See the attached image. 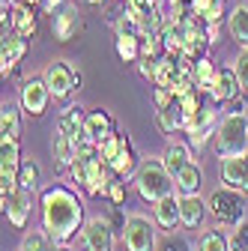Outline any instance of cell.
<instances>
[{
    "mask_svg": "<svg viewBox=\"0 0 248 251\" xmlns=\"http://www.w3.org/2000/svg\"><path fill=\"white\" fill-rule=\"evenodd\" d=\"M206 203L200 201V195H179V225L185 230H198L206 218Z\"/></svg>",
    "mask_w": 248,
    "mask_h": 251,
    "instance_id": "18",
    "label": "cell"
},
{
    "mask_svg": "<svg viewBox=\"0 0 248 251\" xmlns=\"http://www.w3.org/2000/svg\"><path fill=\"white\" fill-rule=\"evenodd\" d=\"M21 3H30V6H36V9H42V0H21Z\"/></svg>",
    "mask_w": 248,
    "mask_h": 251,
    "instance_id": "48",
    "label": "cell"
},
{
    "mask_svg": "<svg viewBox=\"0 0 248 251\" xmlns=\"http://www.w3.org/2000/svg\"><path fill=\"white\" fill-rule=\"evenodd\" d=\"M51 248V236L48 230H27L24 239H21V251H48Z\"/></svg>",
    "mask_w": 248,
    "mask_h": 251,
    "instance_id": "33",
    "label": "cell"
},
{
    "mask_svg": "<svg viewBox=\"0 0 248 251\" xmlns=\"http://www.w3.org/2000/svg\"><path fill=\"white\" fill-rule=\"evenodd\" d=\"M21 105L3 102L0 108V138L3 141H21Z\"/></svg>",
    "mask_w": 248,
    "mask_h": 251,
    "instance_id": "23",
    "label": "cell"
},
{
    "mask_svg": "<svg viewBox=\"0 0 248 251\" xmlns=\"http://www.w3.org/2000/svg\"><path fill=\"white\" fill-rule=\"evenodd\" d=\"M219 114H215L212 105H203L195 117L185 120V135H189V144L192 150H203L212 138H215V129H219Z\"/></svg>",
    "mask_w": 248,
    "mask_h": 251,
    "instance_id": "8",
    "label": "cell"
},
{
    "mask_svg": "<svg viewBox=\"0 0 248 251\" xmlns=\"http://www.w3.org/2000/svg\"><path fill=\"white\" fill-rule=\"evenodd\" d=\"M51 99H54V93H51V87H48V81H45L42 75L21 84L18 105H21V111H24L27 117H42V114L48 111Z\"/></svg>",
    "mask_w": 248,
    "mask_h": 251,
    "instance_id": "7",
    "label": "cell"
},
{
    "mask_svg": "<svg viewBox=\"0 0 248 251\" xmlns=\"http://www.w3.org/2000/svg\"><path fill=\"white\" fill-rule=\"evenodd\" d=\"M51 30H54V36L60 39V42H69V39H75L78 36V30H81V18H78V9L75 6H63L57 15H54V24H51Z\"/></svg>",
    "mask_w": 248,
    "mask_h": 251,
    "instance_id": "20",
    "label": "cell"
},
{
    "mask_svg": "<svg viewBox=\"0 0 248 251\" xmlns=\"http://www.w3.org/2000/svg\"><path fill=\"white\" fill-rule=\"evenodd\" d=\"M30 195L33 192H27V188H15V192L9 195H0V206H3V215H6V222L15 227V230H24L27 222H30V212H33V206H30Z\"/></svg>",
    "mask_w": 248,
    "mask_h": 251,
    "instance_id": "11",
    "label": "cell"
},
{
    "mask_svg": "<svg viewBox=\"0 0 248 251\" xmlns=\"http://www.w3.org/2000/svg\"><path fill=\"white\" fill-rule=\"evenodd\" d=\"M138 69L147 81H156V72H159V60L156 57H141L138 60Z\"/></svg>",
    "mask_w": 248,
    "mask_h": 251,
    "instance_id": "40",
    "label": "cell"
},
{
    "mask_svg": "<svg viewBox=\"0 0 248 251\" xmlns=\"http://www.w3.org/2000/svg\"><path fill=\"white\" fill-rule=\"evenodd\" d=\"M156 126L162 135H174V132H185V111L179 105V99H174L168 108L156 111Z\"/></svg>",
    "mask_w": 248,
    "mask_h": 251,
    "instance_id": "21",
    "label": "cell"
},
{
    "mask_svg": "<svg viewBox=\"0 0 248 251\" xmlns=\"http://www.w3.org/2000/svg\"><path fill=\"white\" fill-rule=\"evenodd\" d=\"M108 201L114 203V206H123L126 203V182H120V176L111 182V192H108Z\"/></svg>",
    "mask_w": 248,
    "mask_h": 251,
    "instance_id": "41",
    "label": "cell"
},
{
    "mask_svg": "<svg viewBox=\"0 0 248 251\" xmlns=\"http://www.w3.org/2000/svg\"><path fill=\"white\" fill-rule=\"evenodd\" d=\"M18 185L27 188V192H39V185H42V171L33 159H27L21 165V174H18Z\"/></svg>",
    "mask_w": 248,
    "mask_h": 251,
    "instance_id": "31",
    "label": "cell"
},
{
    "mask_svg": "<svg viewBox=\"0 0 248 251\" xmlns=\"http://www.w3.org/2000/svg\"><path fill=\"white\" fill-rule=\"evenodd\" d=\"M206 206H209V212H212V218H215V225H222V227H227V230L239 227L245 218H248L245 195L236 192V188H230V185L215 188V192L209 195V201H206Z\"/></svg>",
    "mask_w": 248,
    "mask_h": 251,
    "instance_id": "4",
    "label": "cell"
},
{
    "mask_svg": "<svg viewBox=\"0 0 248 251\" xmlns=\"http://www.w3.org/2000/svg\"><path fill=\"white\" fill-rule=\"evenodd\" d=\"M135 188L147 203H159L162 198H168L171 192H176L174 185V174L165 168L162 159H144L141 168L135 171Z\"/></svg>",
    "mask_w": 248,
    "mask_h": 251,
    "instance_id": "2",
    "label": "cell"
},
{
    "mask_svg": "<svg viewBox=\"0 0 248 251\" xmlns=\"http://www.w3.org/2000/svg\"><path fill=\"white\" fill-rule=\"evenodd\" d=\"M206 27V36H209V42L215 45L219 42V36H222V21H212V24H203Z\"/></svg>",
    "mask_w": 248,
    "mask_h": 251,
    "instance_id": "45",
    "label": "cell"
},
{
    "mask_svg": "<svg viewBox=\"0 0 248 251\" xmlns=\"http://www.w3.org/2000/svg\"><path fill=\"white\" fill-rule=\"evenodd\" d=\"M84 120H87V111L81 105H66L63 111H60V117H57V132H63L75 144H81V141H87L84 138Z\"/></svg>",
    "mask_w": 248,
    "mask_h": 251,
    "instance_id": "17",
    "label": "cell"
},
{
    "mask_svg": "<svg viewBox=\"0 0 248 251\" xmlns=\"http://www.w3.org/2000/svg\"><path fill=\"white\" fill-rule=\"evenodd\" d=\"M51 152H54L57 168H60V171H69V165L75 162V155H78V144H75L69 135L57 132V135H54V141H51Z\"/></svg>",
    "mask_w": 248,
    "mask_h": 251,
    "instance_id": "27",
    "label": "cell"
},
{
    "mask_svg": "<svg viewBox=\"0 0 248 251\" xmlns=\"http://www.w3.org/2000/svg\"><path fill=\"white\" fill-rule=\"evenodd\" d=\"M114 48H117V57L123 63H138L141 54H144V39L135 36V33H126V36H117Z\"/></svg>",
    "mask_w": 248,
    "mask_h": 251,
    "instance_id": "29",
    "label": "cell"
},
{
    "mask_svg": "<svg viewBox=\"0 0 248 251\" xmlns=\"http://www.w3.org/2000/svg\"><path fill=\"white\" fill-rule=\"evenodd\" d=\"M162 251H189V245H185L179 236H171V239L162 242Z\"/></svg>",
    "mask_w": 248,
    "mask_h": 251,
    "instance_id": "44",
    "label": "cell"
},
{
    "mask_svg": "<svg viewBox=\"0 0 248 251\" xmlns=\"http://www.w3.org/2000/svg\"><path fill=\"white\" fill-rule=\"evenodd\" d=\"M21 150L18 141H0V195H9L18 188V174H21Z\"/></svg>",
    "mask_w": 248,
    "mask_h": 251,
    "instance_id": "9",
    "label": "cell"
},
{
    "mask_svg": "<svg viewBox=\"0 0 248 251\" xmlns=\"http://www.w3.org/2000/svg\"><path fill=\"white\" fill-rule=\"evenodd\" d=\"M3 27L15 30L18 36L24 39H33L36 36V6H30V3H12L9 9H3Z\"/></svg>",
    "mask_w": 248,
    "mask_h": 251,
    "instance_id": "14",
    "label": "cell"
},
{
    "mask_svg": "<svg viewBox=\"0 0 248 251\" xmlns=\"http://www.w3.org/2000/svg\"><path fill=\"white\" fill-rule=\"evenodd\" d=\"M152 222L162 230H176L179 227V195L176 192H171L159 203H152Z\"/></svg>",
    "mask_w": 248,
    "mask_h": 251,
    "instance_id": "19",
    "label": "cell"
},
{
    "mask_svg": "<svg viewBox=\"0 0 248 251\" xmlns=\"http://www.w3.org/2000/svg\"><path fill=\"white\" fill-rule=\"evenodd\" d=\"M39 215H42V227L48 230L51 242L69 245L75 236L84 230V201L75 188L54 182L39 192Z\"/></svg>",
    "mask_w": 248,
    "mask_h": 251,
    "instance_id": "1",
    "label": "cell"
},
{
    "mask_svg": "<svg viewBox=\"0 0 248 251\" xmlns=\"http://www.w3.org/2000/svg\"><path fill=\"white\" fill-rule=\"evenodd\" d=\"M219 176H222L224 185H230V188H236V192L248 195V159H245V152L224 155L222 168H219Z\"/></svg>",
    "mask_w": 248,
    "mask_h": 251,
    "instance_id": "15",
    "label": "cell"
},
{
    "mask_svg": "<svg viewBox=\"0 0 248 251\" xmlns=\"http://www.w3.org/2000/svg\"><path fill=\"white\" fill-rule=\"evenodd\" d=\"M84 251H114V225L108 218H90L81 230Z\"/></svg>",
    "mask_w": 248,
    "mask_h": 251,
    "instance_id": "13",
    "label": "cell"
},
{
    "mask_svg": "<svg viewBox=\"0 0 248 251\" xmlns=\"http://www.w3.org/2000/svg\"><path fill=\"white\" fill-rule=\"evenodd\" d=\"M203 90H189V93H185V96H179V105H182V111H185V120H189V117H195L200 108H203Z\"/></svg>",
    "mask_w": 248,
    "mask_h": 251,
    "instance_id": "36",
    "label": "cell"
},
{
    "mask_svg": "<svg viewBox=\"0 0 248 251\" xmlns=\"http://www.w3.org/2000/svg\"><path fill=\"white\" fill-rule=\"evenodd\" d=\"M126 9L138 18V21H144L147 15H152L159 9V0H126Z\"/></svg>",
    "mask_w": 248,
    "mask_h": 251,
    "instance_id": "37",
    "label": "cell"
},
{
    "mask_svg": "<svg viewBox=\"0 0 248 251\" xmlns=\"http://www.w3.org/2000/svg\"><path fill=\"white\" fill-rule=\"evenodd\" d=\"M126 218H129V215H123V212H120V206H114V215H111L114 230H120V233H123V227H126Z\"/></svg>",
    "mask_w": 248,
    "mask_h": 251,
    "instance_id": "46",
    "label": "cell"
},
{
    "mask_svg": "<svg viewBox=\"0 0 248 251\" xmlns=\"http://www.w3.org/2000/svg\"><path fill=\"white\" fill-rule=\"evenodd\" d=\"M195 251H230V236H227V233L222 230V225H219V227L200 233Z\"/></svg>",
    "mask_w": 248,
    "mask_h": 251,
    "instance_id": "30",
    "label": "cell"
},
{
    "mask_svg": "<svg viewBox=\"0 0 248 251\" xmlns=\"http://www.w3.org/2000/svg\"><path fill=\"white\" fill-rule=\"evenodd\" d=\"M245 159H248V150H245Z\"/></svg>",
    "mask_w": 248,
    "mask_h": 251,
    "instance_id": "49",
    "label": "cell"
},
{
    "mask_svg": "<svg viewBox=\"0 0 248 251\" xmlns=\"http://www.w3.org/2000/svg\"><path fill=\"white\" fill-rule=\"evenodd\" d=\"M156 222H149L147 215H129L126 227H123V245L126 251H156Z\"/></svg>",
    "mask_w": 248,
    "mask_h": 251,
    "instance_id": "6",
    "label": "cell"
},
{
    "mask_svg": "<svg viewBox=\"0 0 248 251\" xmlns=\"http://www.w3.org/2000/svg\"><path fill=\"white\" fill-rule=\"evenodd\" d=\"M189 3H192V0H189Z\"/></svg>",
    "mask_w": 248,
    "mask_h": 251,
    "instance_id": "50",
    "label": "cell"
},
{
    "mask_svg": "<svg viewBox=\"0 0 248 251\" xmlns=\"http://www.w3.org/2000/svg\"><path fill=\"white\" fill-rule=\"evenodd\" d=\"M162 162H165V168L176 176L185 165L192 162V144H182V141L168 144V147H165V152H162Z\"/></svg>",
    "mask_w": 248,
    "mask_h": 251,
    "instance_id": "26",
    "label": "cell"
},
{
    "mask_svg": "<svg viewBox=\"0 0 248 251\" xmlns=\"http://www.w3.org/2000/svg\"><path fill=\"white\" fill-rule=\"evenodd\" d=\"M27 48H30V39H24V36L15 33V30L3 27V36H0V75L9 78L18 69V63L27 54Z\"/></svg>",
    "mask_w": 248,
    "mask_h": 251,
    "instance_id": "10",
    "label": "cell"
},
{
    "mask_svg": "<svg viewBox=\"0 0 248 251\" xmlns=\"http://www.w3.org/2000/svg\"><path fill=\"white\" fill-rule=\"evenodd\" d=\"M192 12H195L203 24L222 21V18L227 15V0H192Z\"/></svg>",
    "mask_w": 248,
    "mask_h": 251,
    "instance_id": "28",
    "label": "cell"
},
{
    "mask_svg": "<svg viewBox=\"0 0 248 251\" xmlns=\"http://www.w3.org/2000/svg\"><path fill=\"white\" fill-rule=\"evenodd\" d=\"M239 96H245V93H242V84H239V78H236V69H233V66L215 69V78H212V87H209V99H212L215 105L227 108V105H230L233 99H239Z\"/></svg>",
    "mask_w": 248,
    "mask_h": 251,
    "instance_id": "12",
    "label": "cell"
},
{
    "mask_svg": "<svg viewBox=\"0 0 248 251\" xmlns=\"http://www.w3.org/2000/svg\"><path fill=\"white\" fill-rule=\"evenodd\" d=\"M215 152L222 155H239L248 150V114L245 111H227L215 129Z\"/></svg>",
    "mask_w": 248,
    "mask_h": 251,
    "instance_id": "3",
    "label": "cell"
},
{
    "mask_svg": "<svg viewBox=\"0 0 248 251\" xmlns=\"http://www.w3.org/2000/svg\"><path fill=\"white\" fill-rule=\"evenodd\" d=\"M48 251H72V248H69V245H60V242H51Z\"/></svg>",
    "mask_w": 248,
    "mask_h": 251,
    "instance_id": "47",
    "label": "cell"
},
{
    "mask_svg": "<svg viewBox=\"0 0 248 251\" xmlns=\"http://www.w3.org/2000/svg\"><path fill=\"white\" fill-rule=\"evenodd\" d=\"M174 99H176V96H174L168 87H156V93H152V105H156V111H159V108H168Z\"/></svg>",
    "mask_w": 248,
    "mask_h": 251,
    "instance_id": "42",
    "label": "cell"
},
{
    "mask_svg": "<svg viewBox=\"0 0 248 251\" xmlns=\"http://www.w3.org/2000/svg\"><path fill=\"white\" fill-rule=\"evenodd\" d=\"M227 33L239 48H248V6L245 3H236L227 12Z\"/></svg>",
    "mask_w": 248,
    "mask_h": 251,
    "instance_id": "25",
    "label": "cell"
},
{
    "mask_svg": "<svg viewBox=\"0 0 248 251\" xmlns=\"http://www.w3.org/2000/svg\"><path fill=\"white\" fill-rule=\"evenodd\" d=\"M212 78H215V66H212V60H209V57H200V60L195 63V84H198V90L209 93Z\"/></svg>",
    "mask_w": 248,
    "mask_h": 251,
    "instance_id": "32",
    "label": "cell"
},
{
    "mask_svg": "<svg viewBox=\"0 0 248 251\" xmlns=\"http://www.w3.org/2000/svg\"><path fill=\"white\" fill-rule=\"evenodd\" d=\"M230 251H248V218L233 227V236H230Z\"/></svg>",
    "mask_w": 248,
    "mask_h": 251,
    "instance_id": "39",
    "label": "cell"
},
{
    "mask_svg": "<svg viewBox=\"0 0 248 251\" xmlns=\"http://www.w3.org/2000/svg\"><path fill=\"white\" fill-rule=\"evenodd\" d=\"M108 165H111V171H114L120 179H129V176H135V171H138L141 165H138V155H135V147H132V141H129V138L123 141L120 152L114 155V159H111Z\"/></svg>",
    "mask_w": 248,
    "mask_h": 251,
    "instance_id": "24",
    "label": "cell"
},
{
    "mask_svg": "<svg viewBox=\"0 0 248 251\" xmlns=\"http://www.w3.org/2000/svg\"><path fill=\"white\" fill-rule=\"evenodd\" d=\"M123 141H126V135H123L120 129L117 132H111L102 144H99V152H102V162H111L114 159V155L120 152V147H123Z\"/></svg>",
    "mask_w": 248,
    "mask_h": 251,
    "instance_id": "35",
    "label": "cell"
},
{
    "mask_svg": "<svg viewBox=\"0 0 248 251\" xmlns=\"http://www.w3.org/2000/svg\"><path fill=\"white\" fill-rule=\"evenodd\" d=\"M233 69H236V78L242 84V93L248 96V48H239V54L233 60Z\"/></svg>",
    "mask_w": 248,
    "mask_h": 251,
    "instance_id": "38",
    "label": "cell"
},
{
    "mask_svg": "<svg viewBox=\"0 0 248 251\" xmlns=\"http://www.w3.org/2000/svg\"><path fill=\"white\" fill-rule=\"evenodd\" d=\"M18 251H21V248H18Z\"/></svg>",
    "mask_w": 248,
    "mask_h": 251,
    "instance_id": "51",
    "label": "cell"
},
{
    "mask_svg": "<svg viewBox=\"0 0 248 251\" xmlns=\"http://www.w3.org/2000/svg\"><path fill=\"white\" fill-rule=\"evenodd\" d=\"M96 162H99V159H96ZM90 168H93V162L75 155V162L69 165V179H72L78 188H87V182H90Z\"/></svg>",
    "mask_w": 248,
    "mask_h": 251,
    "instance_id": "34",
    "label": "cell"
},
{
    "mask_svg": "<svg viewBox=\"0 0 248 251\" xmlns=\"http://www.w3.org/2000/svg\"><path fill=\"white\" fill-rule=\"evenodd\" d=\"M66 3H69V0H42V12L54 18V15H57L60 9H63V6H66Z\"/></svg>",
    "mask_w": 248,
    "mask_h": 251,
    "instance_id": "43",
    "label": "cell"
},
{
    "mask_svg": "<svg viewBox=\"0 0 248 251\" xmlns=\"http://www.w3.org/2000/svg\"><path fill=\"white\" fill-rule=\"evenodd\" d=\"M111 132H117V120H114L105 108H93V111H87V120H84V138H87V141L102 144Z\"/></svg>",
    "mask_w": 248,
    "mask_h": 251,
    "instance_id": "16",
    "label": "cell"
},
{
    "mask_svg": "<svg viewBox=\"0 0 248 251\" xmlns=\"http://www.w3.org/2000/svg\"><path fill=\"white\" fill-rule=\"evenodd\" d=\"M174 185H176V195H200V185H203V168L192 159L176 176H174Z\"/></svg>",
    "mask_w": 248,
    "mask_h": 251,
    "instance_id": "22",
    "label": "cell"
},
{
    "mask_svg": "<svg viewBox=\"0 0 248 251\" xmlns=\"http://www.w3.org/2000/svg\"><path fill=\"white\" fill-rule=\"evenodd\" d=\"M42 78L48 81L54 99H69L72 93H78L81 84H84L81 69L75 66V63H69V60H51L48 69L42 72Z\"/></svg>",
    "mask_w": 248,
    "mask_h": 251,
    "instance_id": "5",
    "label": "cell"
}]
</instances>
